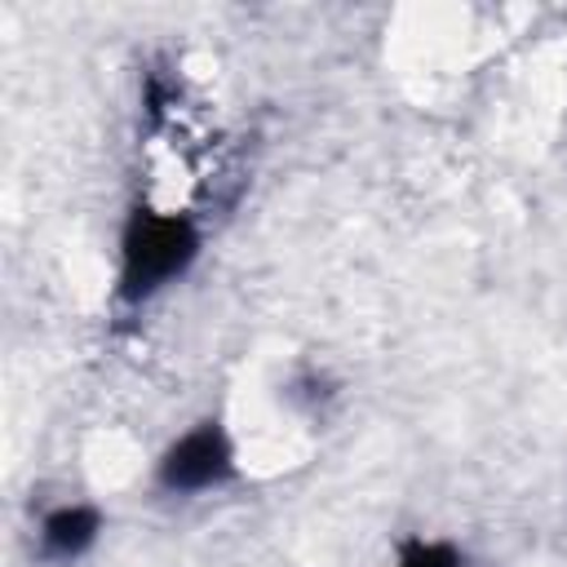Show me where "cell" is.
I'll return each mask as SVG.
<instances>
[{
    "mask_svg": "<svg viewBox=\"0 0 567 567\" xmlns=\"http://www.w3.org/2000/svg\"><path fill=\"white\" fill-rule=\"evenodd\" d=\"M204 248V235L190 213L177 208H151L133 204L124 235H120V275H115V297L124 306H142L168 284H177Z\"/></svg>",
    "mask_w": 567,
    "mask_h": 567,
    "instance_id": "cell-1",
    "label": "cell"
},
{
    "mask_svg": "<svg viewBox=\"0 0 567 567\" xmlns=\"http://www.w3.org/2000/svg\"><path fill=\"white\" fill-rule=\"evenodd\" d=\"M394 567H461V554L447 540H408Z\"/></svg>",
    "mask_w": 567,
    "mask_h": 567,
    "instance_id": "cell-4",
    "label": "cell"
},
{
    "mask_svg": "<svg viewBox=\"0 0 567 567\" xmlns=\"http://www.w3.org/2000/svg\"><path fill=\"white\" fill-rule=\"evenodd\" d=\"M235 478V443L221 421L190 425L155 465V483L168 496H199Z\"/></svg>",
    "mask_w": 567,
    "mask_h": 567,
    "instance_id": "cell-2",
    "label": "cell"
},
{
    "mask_svg": "<svg viewBox=\"0 0 567 567\" xmlns=\"http://www.w3.org/2000/svg\"><path fill=\"white\" fill-rule=\"evenodd\" d=\"M102 532V514L93 505H58L40 518V532H35V545H40V558L53 563V567H71L80 563L93 540Z\"/></svg>",
    "mask_w": 567,
    "mask_h": 567,
    "instance_id": "cell-3",
    "label": "cell"
}]
</instances>
